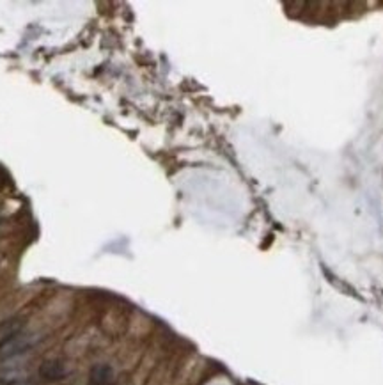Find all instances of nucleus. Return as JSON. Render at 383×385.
Segmentation results:
<instances>
[{
    "label": "nucleus",
    "mask_w": 383,
    "mask_h": 385,
    "mask_svg": "<svg viewBox=\"0 0 383 385\" xmlns=\"http://www.w3.org/2000/svg\"><path fill=\"white\" fill-rule=\"evenodd\" d=\"M15 385H29V383H25V381H18V383H15Z\"/></svg>",
    "instance_id": "nucleus-5"
},
{
    "label": "nucleus",
    "mask_w": 383,
    "mask_h": 385,
    "mask_svg": "<svg viewBox=\"0 0 383 385\" xmlns=\"http://www.w3.org/2000/svg\"><path fill=\"white\" fill-rule=\"evenodd\" d=\"M112 381V367L107 364L94 366L90 371V383L92 385H109Z\"/></svg>",
    "instance_id": "nucleus-3"
},
{
    "label": "nucleus",
    "mask_w": 383,
    "mask_h": 385,
    "mask_svg": "<svg viewBox=\"0 0 383 385\" xmlns=\"http://www.w3.org/2000/svg\"><path fill=\"white\" fill-rule=\"evenodd\" d=\"M22 327H23V321L18 320V318L4 321V323L0 325V345H2L4 341H8V339H11L13 335L20 334Z\"/></svg>",
    "instance_id": "nucleus-4"
},
{
    "label": "nucleus",
    "mask_w": 383,
    "mask_h": 385,
    "mask_svg": "<svg viewBox=\"0 0 383 385\" xmlns=\"http://www.w3.org/2000/svg\"><path fill=\"white\" fill-rule=\"evenodd\" d=\"M68 373H69L68 366L62 360H46L39 367V376L46 381H59L68 376Z\"/></svg>",
    "instance_id": "nucleus-2"
},
{
    "label": "nucleus",
    "mask_w": 383,
    "mask_h": 385,
    "mask_svg": "<svg viewBox=\"0 0 383 385\" xmlns=\"http://www.w3.org/2000/svg\"><path fill=\"white\" fill-rule=\"evenodd\" d=\"M37 343V335L34 334H16L11 339L4 341L0 345V359H13V357L25 353Z\"/></svg>",
    "instance_id": "nucleus-1"
}]
</instances>
